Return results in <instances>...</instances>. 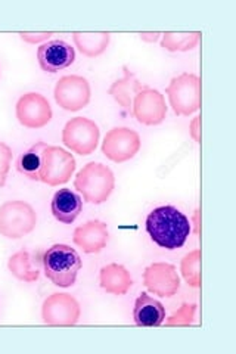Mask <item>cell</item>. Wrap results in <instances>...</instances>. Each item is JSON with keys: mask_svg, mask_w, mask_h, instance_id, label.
I'll list each match as a JSON object with an SVG mask.
<instances>
[{"mask_svg": "<svg viewBox=\"0 0 236 354\" xmlns=\"http://www.w3.org/2000/svg\"><path fill=\"white\" fill-rule=\"evenodd\" d=\"M146 232L156 245L173 251L185 245L190 235V221L176 207L164 205L149 213Z\"/></svg>", "mask_w": 236, "mask_h": 354, "instance_id": "obj_1", "label": "cell"}, {"mask_svg": "<svg viewBox=\"0 0 236 354\" xmlns=\"http://www.w3.org/2000/svg\"><path fill=\"white\" fill-rule=\"evenodd\" d=\"M43 270L46 278L60 288H70L75 283L82 269V259L70 245L56 243L43 254Z\"/></svg>", "mask_w": 236, "mask_h": 354, "instance_id": "obj_2", "label": "cell"}, {"mask_svg": "<svg viewBox=\"0 0 236 354\" xmlns=\"http://www.w3.org/2000/svg\"><path fill=\"white\" fill-rule=\"evenodd\" d=\"M74 187L84 198V201L99 205L107 203L116 187L114 173L100 162H89L77 173Z\"/></svg>", "mask_w": 236, "mask_h": 354, "instance_id": "obj_3", "label": "cell"}, {"mask_svg": "<svg viewBox=\"0 0 236 354\" xmlns=\"http://www.w3.org/2000/svg\"><path fill=\"white\" fill-rule=\"evenodd\" d=\"M37 225V214L26 201H8L0 205V235L21 239L31 234Z\"/></svg>", "mask_w": 236, "mask_h": 354, "instance_id": "obj_4", "label": "cell"}, {"mask_svg": "<svg viewBox=\"0 0 236 354\" xmlns=\"http://www.w3.org/2000/svg\"><path fill=\"white\" fill-rule=\"evenodd\" d=\"M165 93L176 115H192L201 106L199 77L192 73L177 75L167 86Z\"/></svg>", "mask_w": 236, "mask_h": 354, "instance_id": "obj_5", "label": "cell"}, {"mask_svg": "<svg viewBox=\"0 0 236 354\" xmlns=\"http://www.w3.org/2000/svg\"><path fill=\"white\" fill-rule=\"evenodd\" d=\"M99 138L98 124L86 117H74L62 129L64 145L82 157L92 155L96 151Z\"/></svg>", "mask_w": 236, "mask_h": 354, "instance_id": "obj_6", "label": "cell"}, {"mask_svg": "<svg viewBox=\"0 0 236 354\" xmlns=\"http://www.w3.org/2000/svg\"><path fill=\"white\" fill-rule=\"evenodd\" d=\"M75 171V160L73 153L60 147L48 145L43 155V169L40 182L48 186H60L70 182Z\"/></svg>", "mask_w": 236, "mask_h": 354, "instance_id": "obj_7", "label": "cell"}, {"mask_svg": "<svg viewBox=\"0 0 236 354\" xmlns=\"http://www.w3.org/2000/svg\"><path fill=\"white\" fill-rule=\"evenodd\" d=\"M53 96L62 109L75 113L91 102V84L82 75H64L56 83Z\"/></svg>", "mask_w": 236, "mask_h": 354, "instance_id": "obj_8", "label": "cell"}, {"mask_svg": "<svg viewBox=\"0 0 236 354\" xmlns=\"http://www.w3.org/2000/svg\"><path fill=\"white\" fill-rule=\"evenodd\" d=\"M82 316V308L70 294H52L43 303V322L51 326H74Z\"/></svg>", "mask_w": 236, "mask_h": 354, "instance_id": "obj_9", "label": "cell"}, {"mask_svg": "<svg viewBox=\"0 0 236 354\" xmlns=\"http://www.w3.org/2000/svg\"><path fill=\"white\" fill-rule=\"evenodd\" d=\"M140 136L129 127H116L109 130L102 142V153L114 162L131 160L140 149Z\"/></svg>", "mask_w": 236, "mask_h": 354, "instance_id": "obj_10", "label": "cell"}, {"mask_svg": "<svg viewBox=\"0 0 236 354\" xmlns=\"http://www.w3.org/2000/svg\"><path fill=\"white\" fill-rule=\"evenodd\" d=\"M15 114L21 126L35 130L48 126L53 115L48 99L35 92L22 95L18 99Z\"/></svg>", "mask_w": 236, "mask_h": 354, "instance_id": "obj_11", "label": "cell"}, {"mask_svg": "<svg viewBox=\"0 0 236 354\" xmlns=\"http://www.w3.org/2000/svg\"><path fill=\"white\" fill-rule=\"evenodd\" d=\"M131 115L145 126L161 124L167 115L164 95L155 88L143 86L142 91L133 99Z\"/></svg>", "mask_w": 236, "mask_h": 354, "instance_id": "obj_12", "label": "cell"}, {"mask_svg": "<svg viewBox=\"0 0 236 354\" xmlns=\"http://www.w3.org/2000/svg\"><path fill=\"white\" fill-rule=\"evenodd\" d=\"M143 285L154 295L170 298L181 288V278L173 264L154 263L143 272Z\"/></svg>", "mask_w": 236, "mask_h": 354, "instance_id": "obj_13", "label": "cell"}, {"mask_svg": "<svg viewBox=\"0 0 236 354\" xmlns=\"http://www.w3.org/2000/svg\"><path fill=\"white\" fill-rule=\"evenodd\" d=\"M39 65L46 73H58L75 61V50L64 40H52L42 44L37 50Z\"/></svg>", "mask_w": 236, "mask_h": 354, "instance_id": "obj_14", "label": "cell"}, {"mask_svg": "<svg viewBox=\"0 0 236 354\" xmlns=\"http://www.w3.org/2000/svg\"><path fill=\"white\" fill-rule=\"evenodd\" d=\"M73 241L78 248L86 254H99L109 241L108 226L100 220L86 221L84 225L78 226L74 230Z\"/></svg>", "mask_w": 236, "mask_h": 354, "instance_id": "obj_15", "label": "cell"}, {"mask_svg": "<svg viewBox=\"0 0 236 354\" xmlns=\"http://www.w3.org/2000/svg\"><path fill=\"white\" fill-rule=\"evenodd\" d=\"M99 283L102 290L109 295H126L133 285L130 272L125 266L111 263L104 266L99 273Z\"/></svg>", "mask_w": 236, "mask_h": 354, "instance_id": "obj_16", "label": "cell"}, {"mask_svg": "<svg viewBox=\"0 0 236 354\" xmlns=\"http://www.w3.org/2000/svg\"><path fill=\"white\" fill-rule=\"evenodd\" d=\"M51 209L53 217L64 225H71L80 216L83 209V201L80 195L71 189H60L53 195Z\"/></svg>", "mask_w": 236, "mask_h": 354, "instance_id": "obj_17", "label": "cell"}, {"mask_svg": "<svg viewBox=\"0 0 236 354\" xmlns=\"http://www.w3.org/2000/svg\"><path fill=\"white\" fill-rule=\"evenodd\" d=\"M133 317H134V324L138 326H143V328L160 326L163 325L165 319V308L158 300H155V298L149 297L148 294L142 292L138 297L136 303H134Z\"/></svg>", "mask_w": 236, "mask_h": 354, "instance_id": "obj_18", "label": "cell"}, {"mask_svg": "<svg viewBox=\"0 0 236 354\" xmlns=\"http://www.w3.org/2000/svg\"><path fill=\"white\" fill-rule=\"evenodd\" d=\"M122 71H125V75L122 79L117 80L116 83H112L109 87L108 95L114 97V101L121 106L125 108L129 113H131V105H133V99L136 97V95L143 88V84L136 79L134 73L129 70V66H122Z\"/></svg>", "mask_w": 236, "mask_h": 354, "instance_id": "obj_19", "label": "cell"}, {"mask_svg": "<svg viewBox=\"0 0 236 354\" xmlns=\"http://www.w3.org/2000/svg\"><path fill=\"white\" fill-rule=\"evenodd\" d=\"M48 143L36 142L28 151L21 155L17 161V170L28 177L30 180L40 182V173L43 169V155L46 149Z\"/></svg>", "mask_w": 236, "mask_h": 354, "instance_id": "obj_20", "label": "cell"}, {"mask_svg": "<svg viewBox=\"0 0 236 354\" xmlns=\"http://www.w3.org/2000/svg\"><path fill=\"white\" fill-rule=\"evenodd\" d=\"M109 32H74L73 40L84 57L96 58L104 53L109 44Z\"/></svg>", "mask_w": 236, "mask_h": 354, "instance_id": "obj_21", "label": "cell"}, {"mask_svg": "<svg viewBox=\"0 0 236 354\" xmlns=\"http://www.w3.org/2000/svg\"><path fill=\"white\" fill-rule=\"evenodd\" d=\"M8 269L12 273L17 279L27 282V283H35L39 281L40 270L37 266L33 264V257L28 251H18L8 261Z\"/></svg>", "mask_w": 236, "mask_h": 354, "instance_id": "obj_22", "label": "cell"}, {"mask_svg": "<svg viewBox=\"0 0 236 354\" xmlns=\"http://www.w3.org/2000/svg\"><path fill=\"white\" fill-rule=\"evenodd\" d=\"M201 32H164L161 48L168 52H188L198 46Z\"/></svg>", "mask_w": 236, "mask_h": 354, "instance_id": "obj_23", "label": "cell"}, {"mask_svg": "<svg viewBox=\"0 0 236 354\" xmlns=\"http://www.w3.org/2000/svg\"><path fill=\"white\" fill-rule=\"evenodd\" d=\"M181 272L186 283L192 288L201 286V251L194 250L183 257L181 263Z\"/></svg>", "mask_w": 236, "mask_h": 354, "instance_id": "obj_24", "label": "cell"}, {"mask_svg": "<svg viewBox=\"0 0 236 354\" xmlns=\"http://www.w3.org/2000/svg\"><path fill=\"white\" fill-rule=\"evenodd\" d=\"M197 304H183L177 312L167 320L168 326H188L194 322Z\"/></svg>", "mask_w": 236, "mask_h": 354, "instance_id": "obj_25", "label": "cell"}, {"mask_svg": "<svg viewBox=\"0 0 236 354\" xmlns=\"http://www.w3.org/2000/svg\"><path fill=\"white\" fill-rule=\"evenodd\" d=\"M10 164H12V149L6 143L0 142V187H3L6 183Z\"/></svg>", "mask_w": 236, "mask_h": 354, "instance_id": "obj_26", "label": "cell"}, {"mask_svg": "<svg viewBox=\"0 0 236 354\" xmlns=\"http://www.w3.org/2000/svg\"><path fill=\"white\" fill-rule=\"evenodd\" d=\"M19 36L24 41L35 44L48 40L51 36H53V32H19Z\"/></svg>", "mask_w": 236, "mask_h": 354, "instance_id": "obj_27", "label": "cell"}, {"mask_svg": "<svg viewBox=\"0 0 236 354\" xmlns=\"http://www.w3.org/2000/svg\"><path fill=\"white\" fill-rule=\"evenodd\" d=\"M160 32H142L140 35V39L143 41H148V43H154L160 39Z\"/></svg>", "mask_w": 236, "mask_h": 354, "instance_id": "obj_28", "label": "cell"}]
</instances>
